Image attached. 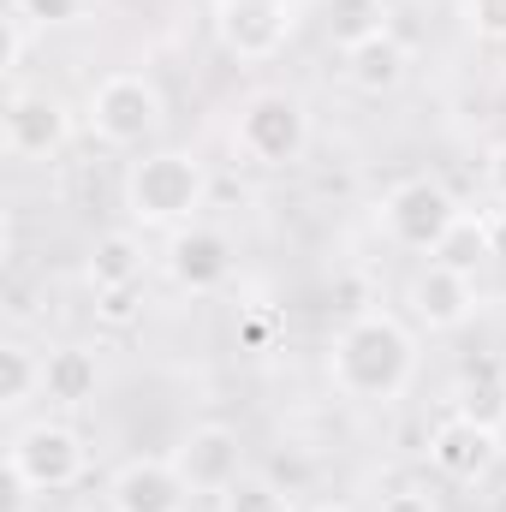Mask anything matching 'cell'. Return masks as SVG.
I'll return each mask as SVG.
<instances>
[{
    "label": "cell",
    "mask_w": 506,
    "mask_h": 512,
    "mask_svg": "<svg viewBox=\"0 0 506 512\" xmlns=\"http://www.w3.org/2000/svg\"><path fill=\"white\" fill-rule=\"evenodd\" d=\"M411 376H417V340L387 310L352 316L328 346V382L352 405H387L411 387Z\"/></svg>",
    "instance_id": "obj_1"
},
{
    "label": "cell",
    "mask_w": 506,
    "mask_h": 512,
    "mask_svg": "<svg viewBox=\"0 0 506 512\" xmlns=\"http://www.w3.org/2000/svg\"><path fill=\"white\" fill-rule=\"evenodd\" d=\"M209 203V167L191 149H149L126 167V215L131 227H191Z\"/></svg>",
    "instance_id": "obj_2"
},
{
    "label": "cell",
    "mask_w": 506,
    "mask_h": 512,
    "mask_svg": "<svg viewBox=\"0 0 506 512\" xmlns=\"http://www.w3.org/2000/svg\"><path fill=\"white\" fill-rule=\"evenodd\" d=\"M84 435L60 417H36L24 429H12L6 441V477L30 495H60L84 477Z\"/></svg>",
    "instance_id": "obj_3"
},
{
    "label": "cell",
    "mask_w": 506,
    "mask_h": 512,
    "mask_svg": "<svg viewBox=\"0 0 506 512\" xmlns=\"http://www.w3.org/2000/svg\"><path fill=\"white\" fill-rule=\"evenodd\" d=\"M233 149L251 167H292L310 149V108L292 90H256L233 120Z\"/></svg>",
    "instance_id": "obj_4"
},
{
    "label": "cell",
    "mask_w": 506,
    "mask_h": 512,
    "mask_svg": "<svg viewBox=\"0 0 506 512\" xmlns=\"http://www.w3.org/2000/svg\"><path fill=\"white\" fill-rule=\"evenodd\" d=\"M84 120H90V131L108 149H143L161 131V120H167V102H161L155 78H143V72H108L84 96Z\"/></svg>",
    "instance_id": "obj_5"
},
{
    "label": "cell",
    "mask_w": 506,
    "mask_h": 512,
    "mask_svg": "<svg viewBox=\"0 0 506 512\" xmlns=\"http://www.w3.org/2000/svg\"><path fill=\"white\" fill-rule=\"evenodd\" d=\"M465 209H459V197L441 185V179H429V173H417V179H399L387 197H381V233L399 245V251H441V239L453 233V221H459Z\"/></svg>",
    "instance_id": "obj_6"
},
{
    "label": "cell",
    "mask_w": 506,
    "mask_h": 512,
    "mask_svg": "<svg viewBox=\"0 0 506 512\" xmlns=\"http://www.w3.org/2000/svg\"><path fill=\"white\" fill-rule=\"evenodd\" d=\"M0 143L12 161H48L72 143V102L54 90H24L12 84L6 114H0Z\"/></svg>",
    "instance_id": "obj_7"
},
{
    "label": "cell",
    "mask_w": 506,
    "mask_h": 512,
    "mask_svg": "<svg viewBox=\"0 0 506 512\" xmlns=\"http://www.w3.org/2000/svg\"><path fill=\"white\" fill-rule=\"evenodd\" d=\"M298 0H215V36L233 60L262 66L292 42Z\"/></svg>",
    "instance_id": "obj_8"
},
{
    "label": "cell",
    "mask_w": 506,
    "mask_h": 512,
    "mask_svg": "<svg viewBox=\"0 0 506 512\" xmlns=\"http://www.w3.org/2000/svg\"><path fill=\"white\" fill-rule=\"evenodd\" d=\"M179 465V477L191 483V495H227L245 477V441L227 423H197L179 435V447L167 453Z\"/></svg>",
    "instance_id": "obj_9"
},
{
    "label": "cell",
    "mask_w": 506,
    "mask_h": 512,
    "mask_svg": "<svg viewBox=\"0 0 506 512\" xmlns=\"http://www.w3.org/2000/svg\"><path fill=\"white\" fill-rule=\"evenodd\" d=\"M161 262H167V274H173V286H179V292L209 298V292H221V286L233 280L239 251H233V239H227L221 227L191 221V227H179V233H173V245H167Z\"/></svg>",
    "instance_id": "obj_10"
},
{
    "label": "cell",
    "mask_w": 506,
    "mask_h": 512,
    "mask_svg": "<svg viewBox=\"0 0 506 512\" xmlns=\"http://www.w3.org/2000/svg\"><path fill=\"white\" fill-rule=\"evenodd\" d=\"M405 304H411L417 328H429V334H459V328H471V316H477V280L459 274V268H447V262H429V268L411 274Z\"/></svg>",
    "instance_id": "obj_11"
},
{
    "label": "cell",
    "mask_w": 506,
    "mask_h": 512,
    "mask_svg": "<svg viewBox=\"0 0 506 512\" xmlns=\"http://www.w3.org/2000/svg\"><path fill=\"white\" fill-rule=\"evenodd\" d=\"M501 459V429L489 423H471L459 411H447L435 429H429V465L447 477V483H483Z\"/></svg>",
    "instance_id": "obj_12"
},
{
    "label": "cell",
    "mask_w": 506,
    "mask_h": 512,
    "mask_svg": "<svg viewBox=\"0 0 506 512\" xmlns=\"http://www.w3.org/2000/svg\"><path fill=\"white\" fill-rule=\"evenodd\" d=\"M191 483L173 459H126L108 477V512H185Z\"/></svg>",
    "instance_id": "obj_13"
},
{
    "label": "cell",
    "mask_w": 506,
    "mask_h": 512,
    "mask_svg": "<svg viewBox=\"0 0 506 512\" xmlns=\"http://www.w3.org/2000/svg\"><path fill=\"white\" fill-rule=\"evenodd\" d=\"M346 84L358 90V96H393L405 78H411V48L387 30L376 42H358V48H346Z\"/></svg>",
    "instance_id": "obj_14"
},
{
    "label": "cell",
    "mask_w": 506,
    "mask_h": 512,
    "mask_svg": "<svg viewBox=\"0 0 506 512\" xmlns=\"http://www.w3.org/2000/svg\"><path fill=\"white\" fill-rule=\"evenodd\" d=\"M143 274H149V245H143L137 227H114V233H102L90 245V262H84L90 292H102V286H137Z\"/></svg>",
    "instance_id": "obj_15"
},
{
    "label": "cell",
    "mask_w": 506,
    "mask_h": 512,
    "mask_svg": "<svg viewBox=\"0 0 506 512\" xmlns=\"http://www.w3.org/2000/svg\"><path fill=\"white\" fill-rule=\"evenodd\" d=\"M102 387V364L90 346H54L48 352V376H42V399L54 405H90Z\"/></svg>",
    "instance_id": "obj_16"
},
{
    "label": "cell",
    "mask_w": 506,
    "mask_h": 512,
    "mask_svg": "<svg viewBox=\"0 0 506 512\" xmlns=\"http://www.w3.org/2000/svg\"><path fill=\"white\" fill-rule=\"evenodd\" d=\"M393 30V6L387 0H322V36L346 54L358 42H376Z\"/></svg>",
    "instance_id": "obj_17"
},
{
    "label": "cell",
    "mask_w": 506,
    "mask_h": 512,
    "mask_svg": "<svg viewBox=\"0 0 506 512\" xmlns=\"http://www.w3.org/2000/svg\"><path fill=\"white\" fill-rule=\"evenodd\" d=\"M42 376H48V352L6 340L0 346V411H24L30 399H42Z\"/></svg>",
    "instance_id": "obj_18"
},
{
    "label": "cell",
    "mask_w": 506,
    "mask_h": 512,
    "mask_svg": "<svg viewBox=\"0 0 506 512\" xmlns=\"http://www.w3.org/2000/svg\"><path fill=\"white\" fill-rule=\"evenodd\" d=\"M495 256V239H489V215H459L453 221V233L441 239V251L429 256V262H447V268H459V274H471L477 280V268Z\"/></svg>",
    "instance_id": "obj_19"
},
{
    "label": "cell",
    "mask_w": 506,
    "mask_h": 512,
    "mask_svg": "<svg viewBox=\"0 0 506 512\" xmlns=\"http://www.w3.org/2000/svg\"><path fill=\"white\" fill-rule=\"evenodd\" d=\"M215 501H221V512H298L292 495H286L274 477H251V471H245L227 495H215Z\"/></svg>",
    "instance_id": "obj_20"
},
{
    "label": "cell",
    "mask_w": 506,
    "mask_h": 512,
    "mask_svg": "<svg viewBox=\"0 0 506 512\" xmlns=\"http://www.w3.org/2000/svg\"><path fill=\"white\" fill-rule=\"evenodd\" d=\"M453 411H459V417H471V423L506 429V382H495V376H483V382H459Z\"/></svg>",
    "instance_id": "obj_21"
},
{
    "label": "cell",
    "mask_w": 506,
    "mask_h": 512,
    "mask_svg": "<svg viewBox=\"0 0 506 512\" xmlns=\"http://www.w3.org/2000/svg\"><path fill=\"white\" fill-rule=\"evenodd\" d=\"M96 322L102 328H137L143 322V280L137 286H102L96 292Z\"/></svg>",
    "instance_id": "obj_22"
},
{
    "label": "cell",
    "mask_w": 506,
    "mask_h": 512,
    "mask_svg": "<svg viewBox=\"0 0 506 512\" xmlns=\"http://www.w3.org/2000/svg\"><path fill=\"white\" fill-rule=\"evenodd\" d=\"M90 6H96V0H12V12H18L24 24H42V30H48V24H78Z\"/></svg>",
    "instance_id": "obj_23"
},
{
    "label": "cell",
    "mask_w": 506,
    "mask_h": 512,
    "mask_svg": "<svg viewBox=\"0 0 506 512\" xmlns=\"http://www.w3.org/2000/svg\"><path fill=\"white\" fill-rule=\"evenodd\" d=\"M465 24L483 42H506V0H465Z\"/></svg>",
    "instance_id": "obj_24"
},
{
    "label": "cell",
    "mask_w": 506,
    "mask_h": 512,
    "mask_svg": "<svg viewBox=\"0 0 506 512\" xmlns=\"http://www.w3.org/2000/svg\"><path fill=\"white\" fill-rule=\"evenodd\" d=\"M381 512H441V507H435V495H429V489H417V483H405V489H393V495H381Z\"/></svg>",
    "instance_id": "obj_25"
},
{
    "label": "cell",
    "mask_w": 506,
    "mask_h": 512,
    "mask_svg": "<svg viewBox=\"0 0 506 512\" xmlns=\"http://www.w3.org/2000/svg\"><path fill=\"white\" fill-rule=\"evenodd\" d=\"M483 185H489V197L506 209V143H495V149L483 155Z\"/></svg>",
    "instance_id": "obj_26"
},
{
    "label": "cell",
    "mask_w": 506,
    "mask_h": 512,
    "mask_svg": "<svg viewBox=\"0 0 506 512\" xmlns=\"http://www.w3.org/2000/svg\"><path fill=\"white\" fill-rule=\"evenodd\" d=\"M6 72H12V78L24 72V18H18V12L6 18Z\"/></svg>",
    "instance_id": "obj_27"
},
{
    "label": "cell",
    "mask_w": 506,
    "mask_h": 512,
    "mask_svg": "<svg viewBox=\"0 0 506 512\" xmlns=\"http://www.w3.org/2000/svg\"><path fill=\"white\" fill-rule=\"evenodd\" d=\"M239 334H245V346H251V352H262V346H268V316H251Z\"/></svg>",
    "instance_id": "obj_28"
},
{
    "label": "cell",
    "mask_w": 506,
    "mask_h": 512,
    "mask_svg": "<svg viewBox=\"0 0 506 512\" xmlns=\"http://www.w3.org/2000/svg\"><path fill=\"white\" fill-rule=\"evenodd\" d=\"M316 512H358V507H346V501H328V507H316Z\"/></svg>",
    "instance_id": "obj_29"
}]
</instances>
